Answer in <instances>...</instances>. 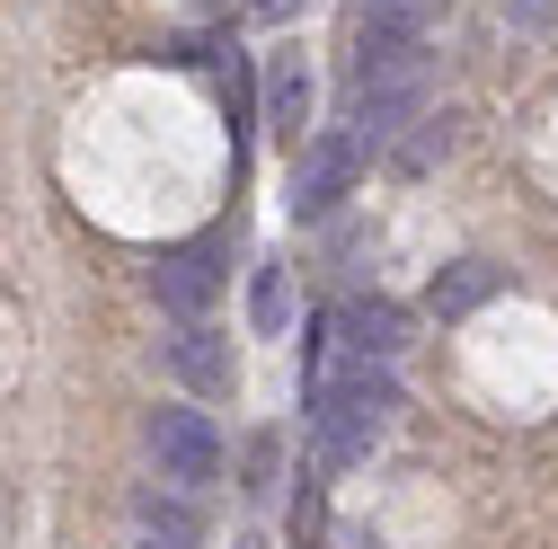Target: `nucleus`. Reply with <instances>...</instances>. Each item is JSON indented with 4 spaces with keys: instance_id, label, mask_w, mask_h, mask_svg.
Here are the masks:
<instances>
[{
    "instance_id": "nucleus-1",
    "label": "nucleus",
    "mask_w": 558,
    "mask_h": 549,
    "mask_svg": "<svg viewBox=\"0 0 558 549\" xmlns=\"http://www.w3.org/2000/svg\"><path fill=\"white\" fill-rule=\"evenodd\" d=\"M399 417V390L381 364H355V373H337L311 390V435H319V461H355L381 443V426Z\"/></svg>"
},
{
    "instance_id": "nucleus-2",
    "label": "nucleus",
    "mask_w": 558,
    "mask_h": 549,
    "mask_svg": "<svg viewBox=\"0 0 558 549\" xmlns=\"http://www.w3.org/2000/svg\"><path fill=\"white\" fill-rule=\"evenodd\" d=\"M151 452H160L169 488H214V478H222V435L204 426L195 407H160V417H151Z\"/></svg>"
},
{
    "instance_id": "nucleus-3",
    "label": "nucleus",
    "mask_w": 558,
    "mask_h": 549,
    "mask_svg": "<svg viewBox=\"0 0 558 549\" xmlns=\"http://www.w3.org/2000/svg\"><path fill=\"white\" fill-rule=\"evenodd\" d=\"M345 178H355V133H319L293 169V213H328L345 195Z\"/></svg>"
},
{
    "instance_id": "nucleus-4",
    "label": "nucleus",
    "mask_w": 558,
    "mask_h": 549,
    "mask_svg": "<svg viewBox=\"0 0 558 549\" xmlns=\"http://www.w3.org/2000/svg\"><path fill=\"white\" fill-rule=\"evenodd\" d=\"M337 346L355 355V364H390V355L408 346V319H399L390 302H345V310H337Z\"/></svg>"
},
{
    "instance_id": "nucleus-5",
    "label": "nucleus",
    "mask_w": 558,
    "mask_h": 549,
    "mask_svg": "<svg viewBox=\"0 0 558 549\" xmlns=\"http://www.w3.org/2000/svg\"><path fill=\"white\" fill-rule=\"evenodd\" d=\"M169 373L195 390H231V346L214 328H186V337H169Z\"/></svg>"
},
{
    "instance_id": "nucleus-6",
    "label": "nucleus",
    "mask_w": 558,
    "mask_h": 549,
    "mask_svg": "<svg viewBox=\"0 0 558 549\" xmlns=\"http://www.w3.org/2000/svg\"><path fill=\"white\" fill-rule=\"evenodd\" d=\"M214 284H222V274H214V248L160 257V302H169V310H204V302H214Z\"/></svg>"
},
{
    "instance_id": "nucleus-7",
    "label": "nucleus",
    "mask_w": 558,
    "mask_h": 549,
    "mask_svg": "<svg viewBox=\"0 0 558 549\" xmlns=\"http://www.w3.org/2000/svg\"><path fill=\"white\" fill-rule=\"evenodd\" d=\"M497 284H506V266H478V257H470V266L435 274V310H444V319H461V310H478V302L497 293Z\"/></svg>"
},
{
    "instance_id": "nucleus-8",
    "label": "nucleus",
    "mask_w": 558,
    "mask_h": 549,
    "mask_svg": "<svg viewBox=\"0 0 558 549\" xmlns=\"http://www.w3.org/2000/svg\"><path fill=\"white\" fill-rule=\"evenodd\" d=\"M302 115H311L302 62H275V81H266V124H275V133H302Z\"/></svg>"
},
{
    "instance_id": "nucleus-9",
    "label": "nucleus",
    "mask_w": 558,
    "mask_h": 549,
    "mask_svg": "<svg viewBox=\"0 0 558 549\" xmlns=\"http://www.w3.org/2000/svg\"><path fill=\"white\" fill-rule=\"evenodd\" d=\"M248 319H257V337H284V319H293V284H284V266H257Z\"/></svg>"
},
{
    "instance_id": "nucleus-10",
    "label": "nucleus",
    "mask_w": 558,
    "mask_h": 549,
    "mask_svg": "<svg viewBox=\"0 0 558 549\" xmlns=\"http://www.w3.org/2000/svg\"><path fill=\"white\" fill-rule=\"evenodd\" d=\"M452 151V115H416V133H408V151H399V169H435Z\"/></svg>"
},
{
    "instance_id": "nucleus-11",
    "label": "nucleus",
    "mask_w": 558,
    "mask_h": 549,
    "mask_svg": "<svg viewBox=\"0 0 558 549\" xmlns=\"http://www.w3.org/2000/svg\"><path fill=\"white\" fill-rule=\"evenodd\" d=\"M248 488H257V497H266V488H275V443H266V435H257V443H248Z\"/></svg>"
},
{
    "instance_id": "nucleus-12",
    "label": "nucleus",
    "mask_w": 558,
    "mask_h": 549,
    "mask_svg": "<svg viewBox=\"0 0 558 549\" xmlns=\"http://www.w3.org/2000/svg\"><path fill=\"white\" fill-rule=\"evenodd\" d=\"M133 549H186V540H169V532H143V540H133Z\"/></svg>"
},
{
    "instance_id": "nucleus-13",
    "label": "nucleus",
    "mask_w": 558,
    "mask_h": 549,
    "mask_svg": "<svg viewBox=\"0 0 558 549\" xmlns=\"http://www.w3.org/2000/svg\"><path fill=\"white\" fill-rule=\"evenodd\" d=\"M257 10H266V19H284V10H293V0H257Z\"/></svg>"
}]
</instances>
